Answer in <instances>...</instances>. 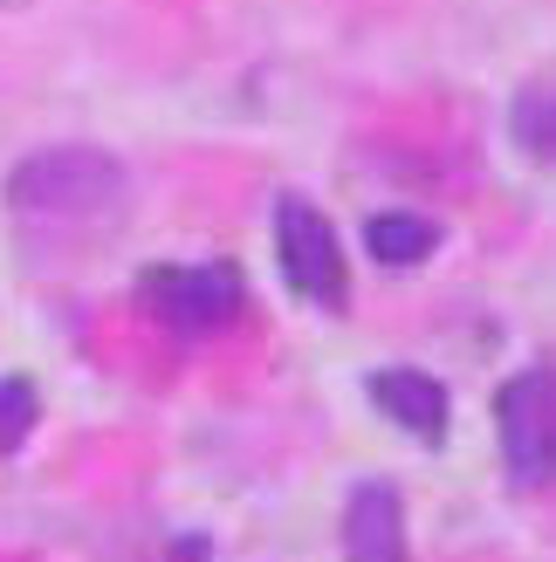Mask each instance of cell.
Segmentation results:
<instances>
[{
	"label": "cell",
	"instance_id": "obj_5",
	"mask_svg": "<svg viewBox=\"0 0 556 562\" xmlns=\"http://www.w3.org/2000/svg\"><path fill=\"white\" fill-rule=\"evenodd\" d=\"M344 562H412L399 487H385V481L351 487V501H344Z\"/></svg>",
	"mask_w": 556,
	"mask_h": 562
},
{
	"label": "cell",
	"instance_id": "obj_1",
	"mask_svg": "<svg viewBox=\"0 0 556 562\" xmlns=\"http://www.w3.org/2000/svg\"><path fill=\"white\" fill-rule=\"evenodd\" d=\"M8 206L35 227H97L124 206V165L97 145H48L8 172Z\"/></svg>",
	"mask_w": 556,
	"mask_h": 562
},
{
	"label": "cell",
	"instance_id": "obj_7",
	"mask_svg": "<svg viewBox=\"0 0 556 562\" xmlns=\"http://www.w3.org/2000/svg\"><path fill=\"white\" fill-rule=\"evenodd\" d=\"M365 247H371V261H385V268H420L440 247V227L426 213H371L365 220Z\"/></svg>",
	"mask_w": 556,
	"mask_h": 562
},
{
	"label": "cell",
	"instance_id": "obj_3",
	"mask_svg": "<svg viewBox=\"0 0 556 562\" xmlns=\"http://www.w3.org/2000/svg\"><path fill=\"white\" fill-rule=\"evenodd\" d=\"M494 432L515 487L556 481V371H515L494 391Z\"/></svg>",
	"mask_w": 556,
	"mask_h": 562
},
{
	"label": "cell",
	"instance_id": "obj_9",
	"mask_svg": "<svg viewBox=\"0 0 556 562\" xmlns=\"http://www.w3.org/2000/svg\"><path fill=\"white\" fill-rule=\"evenodd\" d=\"M35 418H42L35 384H27V378H0V460H8L27 432H35Z\"/></svg>",
	"mask_w": 556,
	"mask_h": 562
},
{
	"label": "cell",
	"instance_id": "obj_8",
	"mask_svg": "<svg viewBox=\"0 0 556 562\" xmlns=\"http://www.w3.org/2000/svg\"><path fill=\"white\" fill-rule=\"evenodd\" d=\"M509 137L536 165H556V82H530V90H515V103H509Z\"/></svg>",
	"mask_w": 556,
	"mask_h": 562
},
{
	"label": "cell",
	"instance_id": "obj_4",
	"mask_svg": "<svg viewBox=\"0 0 556 562\" xmlns=\"http://www.w3.org/2000/svg\"><path fill=\"white\" fill-rule=\"evenodd\" d=\"M275 261H282V281L302 302H323V308L344 302V247H337V227H330L302 192H282V200H275Z\"/></svg>",
	"mask_w": 556,
	"mask_h": 562
},
{
	"label": "cell",
	"instance_id": "obj_6",
	"mask_svg": "<svg viewBox=\"0 0 556 562\" xmlns=\"http://www.w3.org/2000/svg\"><path fill=\"white\" fill-rule=\"evenodd\" d=\"M371 398L392 412L412 439H426V446L447 439V384H440V378H426V371H378Z\"/></svg>",
	"mask_w": 556,
	"mask_h": 562
},
{
	"label": "cell",
	"instance_id": "obj_2",
	"mask_svg": "<svg viewBox=\"0 0 556 562\" xmlns=\"http://www.w3.org/2000/svg\"><path fill=\"white\" fill-rule=\"evenodd\" d=\"M137 295L145 308L173 329V336H207V329H227L241 316V268L234 261H179V268H145L137 274Z\"/></svg>",
	"mask_w": 556,
	"mask_h": 562
}]
</instances>
